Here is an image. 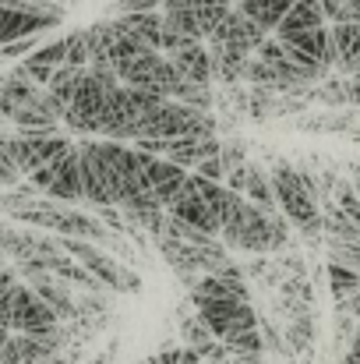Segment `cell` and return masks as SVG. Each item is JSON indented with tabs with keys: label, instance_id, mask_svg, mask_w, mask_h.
I'll return each mask as SVG.
<instances>
[{
	"label": "cell",
	"instance_id": "6da1fadb",
	"mask_svg": "<svg viewBox=\"0 0 360 364\" xmlns=\"http://www.w3.org/2000/svg\"><path fill=\"white\" fill-rule=\"evenodd\" d=\"M223 244L244 255H283L293 247V223L283 213H265L254 202H247L240 191H230V202L223 209Z\"/></svg>",
	"mask_w": 360,
	"mask_h": 364
},
{
	"label": "cell",
	"instance_id": "7a4b0ae2",
	"mask_svg": "<svg viewBox=\"0 0 360 364\" xmlns=\"http://www.w3.org/2000/svg\"><path fill=\"white\" fill-rule=\"evenodd\" d=\"M120 85V75L114 64H89L67 114H64V124L78 134H103V110L110 103V96L117 92Z\"/></svg>",
	"mask_w": 360,
	"mask_h": 364
},
{
	"label": "cell",
	"instance_id": "3957f363",
	"mask_svg": "<svg viewBox=\"0 0 360 364\" xmlns=\"http://www.w3.org/2000/svg\"><path fill=\"white\" fill-rule=\"evenodd\" d=\"M60 247L67 255H75L107 290L114 294H138L141 290V276L127 265H120L114 255H107L103 247H96V241H85V237H60Z\"/></svg>",
	"mask_w": 360,
	"mask_h": 364
},
{
	"label": "cell",
	"instance_id": "277c9868",
	"mask_svg": "<svg viewBox=\"0 0 360 364\" xmlns=\"http://www.w3.org/2000/svg\"><path fill=\"white\" fill-rule=\"evenodd\" d=\"M117 75L124 85L148 89V92H156V96H163V100H173V92H177L180 82H184V78L177 75L173 60H170L166 53H159V50H145V53H138V57L117 64Z\"/></svg>",
	"mask_w": 360,
	"mask_h": 364
},
{
	"label": "cell",
	"instance_id": "5b68a950",
	"mask_svg": "<svg viewBox=\"0 0 360 364\" xmlns=\"http://www.w3.org/2000/svg\"><path fill=\"white\" fill-rule=\"evenodd\" d=\"M28 181L46 198H57V202H67V205L85 202V195H82V170H78V141H75V149H67L53 163H46L36 173H28Z\"/></svg>",
	"mask_w": 360,
	"mask_h": 364
},
{
	"label": "cell",
	"instance_id": "8992f818",
	"mask_svg": "<svg viewBox=\"0 0 360 364\" xmlns=\"http://www.w3.org/2000/svg\"><path fill=\"white\" fill-rule=\"evenodd\" d=\"M166 213H170V216H177V220H184L187 227H195V230H202V234H212V237H219V234H223V220H219V213H216V209L205 202V195L195 188L191 173H187L184 188L166 202Z\"/></svg>",
	"mask_w": 360,
	"mask_h": 364
},
{
	"label": "cell",
	"instance_id": "52a82bcc",
	"mask_svg": "<svg viewBox=\"0 0 360 364\" xmlns=\"http://www.w3.org/2000/svg\"><path fill=\"white\" fill-rule=\"evenodd\" d=\"M14 145H18V166L21 173H36L39 166L53 163L57 156H64L67 149H75L71 138H64L60 131L57 134H43V131H18L14 134Z\"/></svg>",
	"mask_w": 360,
	"mask_h": 364
},
{
	"label": "cell",
	"instance_id": "ba28073f",
	"mask_svg": "<svg viewBox=\"0 0 360 364\" xmlns=\"http://www.w3.org/2000/svg\"><path fill=\"white\" fill-rule=\"evenodd\" d=\"M265 28L258 21H251V14L244 7H230L227 18L216 25V32L209 36V43H219V46H234V50H244V53H258V46L265 43Z\"/></svg>",
	"mask_w": 360,
	"mask_h": 364
},
{
	"label": "cell",
	"instance_id": "9c48e42d",
	"mask_svg": "<svg viewBox=\"0 0 360 364\" xmlns=\"http://www.w3.org/2000/svg\"><path fill=\"white\" fill-rule=\"evenodd\" d=\"M25 283L57 311L60 322H75V318H78V297L71 294V290H75L71 283H64V279L53 276V272H36V276H28Z\"/></svg>",
	"mask_w": 360,
	"mask_h": 364
},
{
	"label": "cell",
	"instance_id": "30bf717a",
	"mask_svg": "<svg viewBox=\"0 0 360 364\" xmlns=\"http://www.w3.org/2000/svg\"><path fill=\"white\" fill-rule=\"evenodd\" d=\"M177 75L184 82H195V85H212V53L205 43H187L180 46L177 53H170Z\"/></svg>",
	"mask_w": 360,
	"mask_h": 364
},
{
	"label": "cell",
	"instance_id": "8fae6325",
	"mask_svg": "<svg viewBox=\"0 0 360 364\" xmlns=\"http://www.w3.org/2000/svg\"><path fill=\"white\" fill-rule=\"evenodd\" d=\"M219 149H223V138L219 134H209V138H177V141L166 145V159L180 163L184 170H195L209 156H219Z\"/></svg>",
	"mask_w": 360,
	"mask_h": 364
},
{
	"label": "cell",
	"instance_id": "7c38bea8",
	"mask_svg": "<svg viewBox=\"0 0 360 364\" xmlns=\"http://www.w3.org/2000/svg\"><path fill=\"white\" fill-rule=\"evenodd\" d=\"M117 25L127 36L141 39L145 46L159 50L163 28H166V14H163V11H127V14H117Z\"/></svg>",
	"mask_w": 360,
	"mask_h": 364
},
{
	"label": "cell",
	"instance_id": "4fadbf2b",
	"mask_svg": "<svg viewBox=\"0 0 360 364\" xmlns=\"http://www.w3.org/2000/svg\"><path fill=\"white\" fill-rule=\"evenodd\" d=\"M209 53H212V82H223V85H237L247 75V64L254 53H244L234 46H219V43H209Z\"/></svg>",
	"mask_w": 360,
	"mask_h": 364
},
{
	"label": "cell",
	"instance_id": "5bb4252c",
	"mask_svg": "<svg viewBox=\"0 0 360 364\" xmlns=\"http://www.w3.org/2000/svg\"><path fill=\"white\" fill-rule=\"evenodd\" d=\"M336 46V71L354 78L360 75V25H329Z\"/></svg>",
	"mask_w": 360,
	"mask_h": 364
},
{
	"label": "cell",
	"instance_id": "9a60e30c",
	"mask_svg": "<svg viewBox=\"0 0 360 364\" xmlns=\"http://www.w3.org/2000/svg\"><path fill=\"white\" fill-rule=\"evenodd\" d=\"M283 43H290V46L304 50V53H307V57H315L322 68L336 71V46H332V28H329V25H318V28L297 32V36H290V39H283Z\"/></svg>",
	"mask_w": 360,
	"mask_h": 364
},
{
	"label": "cell",
	"instance_id": "2e32d148",
	"mask_svg": "<svg viewBox=\"0 0 360 364\" xmlns=\"http://www.w3.org/2000/svg\"><path fill=\"white\" fill-rule=\"evenodd\" d=\"M318 25H329V18H325V11H322V0H293V7H290V14L279 21L276 36H279V39H290V36L307 32V28H318Z\"/></svg>",
	"mask_w": 360,
	"mask_h": 364
},
{
	"label": "cell",
	"instance_id": "e0dca14e",
	"mask_svg": "<svg viewBox=\"0 0 360 364\" xmlns=\"http://www.w3.org/2000/svg\"><path fill=\"white\" fill-rule=\"evenodd\" d=\"M240 7L251 14V21H258L268 36H276V28H279V21L290 14L293 0H244Z\"/></svg>",
	"mask_w": 360,
	"mask_h": 364
},
{
	"label": "cell",
	"instance_id": "ac0fdd59",
	"mask_svg": "<svg viewBox=\"0 0 360 364\" xmlns=\"http://www.w3.org/2000/svg\"><path fill=\"white\" fill-rule=\"evenodd\" d=\"M85 71L89 68H75V64H60L57 71H53V78H50V92L64 103V107H71V100H75V92H78V85H82V78H85Z\"/></svg>",
	"mask_w": 360,
	"mask_h": 364
},
{
	"label": "cell",
	"instance_id": "d6986e66",
	"mask_svg": "<svg viewBox=\"0 0 360 364\" xmlns=\"http://www.w3.org/2000/svg\"><path fill=\"white\" fill-rule=\"evenodd\" d=\"M325 283H329V290H332L336 301H347V297H354L360 290V272L350 269V265L329 262V265H325Z\"/></svg>",
	"mask_w": 360,
	"mask_h": 364
},
{
	"label": "cell",
	"instance_id": "ffe728a7",
	"mask_svg": "<svg viewBox=\"0 0 360 364\" xmlns=\"http://www.w3.org/2000/svg\"><path fill=\"white\" fill-rule=\"evenodd\" d=\"M307 100H318L322 107L343 110V107H350V78H325V82H318V89L307 92Z\"/></svg>",
	"mask_w": 360,
	"mask_h": 364
},
{
	"label": "cell",
	"instance_id": "44dd1931",
	"mask_svg": "<svg viewBox=\"0 0 360 364\" xmlns=\"http://www.w3.org/2000/svg\"><path fill=\"white\" fill-rule=\"evenodd\" d=\"M283 333H286V343H290L293 358H297V354H307V350L315 347V318H311V315L290 318V322L283 326Z\"/></svg>",
	"mask_w": 360,
	"mask_h": 364
},
{
	"label": "cell",
	"instance_id": "7402d4cb",
	"mask_svg": "<svg viewBox=\"0 0 360 364\" xmlns=\"http://www.w3.org/2000/svg\"><path fill=\"white\" fill-rule=\"evenodd\" d=\"M258 329H261V343H265V354H283V358H293L290 343H286V333L268 318V315H258Z\"/></svg>",
	"mask_w": 360,
	"mask_h": 364
},
{
	"label": "cell",
	"instance_id": "603a6c76",
	"mask_svg": "<svg viewBox=\"0 0 360 364\" xmlns=\"http://www.w3.org/2000/svg\"><path fill=\"white\" fill-rule=\"evenodd\" d=\"M329 25H360V0H322Z\"/></svg>",
	"mask_w": 360,
	"mask_h": 364
},
{
	"label": "cell",
	"instance_id": "cb8c5ba5",
	"mask_svg": "<svg viewBox=\"0 0 360 364\" xmlns=\"http://www.w3.org/2000/svg\"><path fill=\"white\" fill-rule=\"evenodd\" d=\"M173 100L195 107V110H212V85H195V82H180V89L173 92Z\"/></svg>",
	"mask_w": 360,
	"mask_h": 364
},
{
	"label": "cell",
	"instance_id": "d4e9b609",
	"mask_svg": "<svg viewBox=\"0 0 360 364\" xmlns=\"http://www.w3.org/2000/svg\"><path fill=\"white\" fill-rule=\"evenodd\" d=\"M325 251H329V262L350 265V269L360 272V241H336V237H325Z\"/></svg>",
	"mask_w": 360,
	"mask_h": 364
},
{
	"label": "cell",
	"instance_id": "484cf974",
	"mask_svg": "<svg viewBox=\"0 0 360 364\" xmlns=\"http://www.w3.org/2000/svg\"><path fill=\"white\" fill-rule=\"evenodd\" d=\"M219 159H223V166H227V173L230 170H237V166H244L251 156H247V141L244 138H223V149H219Z\"/></svg>",
	"mask_w": 360,
	"mask_h": 364
},
{
	"label": "cell",
	"instance_id": "4316f807",
	"mask_svg": "<svg viewBox=\"0 0 360 364\" xmlns=\"http://www.w3.org/2000/svg\"><path fill=\"white\" fill-rule=\"evenodd\" d=\"M28 57H36L39 64H50V68L67 64V36H64V39H53V43H46V46H39V50H32Z\"/></svg>",
	"mask_w": 360,
	"mask_h": 364
},
{
	"label": "cell",
	"instance_id": "83f0119b",
	"mask_svg": "<svg viewBox=\"0 0 360 364\" xmlns=\"http://www.w3.org/2000/svg\"><path fill=\"white\" fill-rule=\"evenodd\" d=\"M14 71H21V75H25L28 82H36V85H43V89H46L57 68H50V64H39L36 57H21V64H18Z\"/></svg>",
	"mask_w": 360,
	"mask_h": 364
},
{
	"label": "cell",
	"instance_id": "f1b7e54d",
	"mask_svg": "<svg viewBox=\"0 0 360 364\" xmlns=\"http://www.w3.org/2000/svg\"><path fill=\"white\" fill-rule=\"evenodd\" d=\"M195 173H202V177H209V181H223V184H227V166H223V159H219V156H209L205 163H198V166H195Z\"/></svg>",
	"mask_w": 360,
	"mask_h": 364
},
{
	"label": "cell",
	"instance_id": "f546056e",
	"mask_svg": "<svg viewBox=\"0 0 360 364\" xmlns=\"http://www.w3.org/2000/svg\"><path fill=\"white\" fill-rule=\"evenodd\" d=\"M234 364H268L265 361V350L261 354H237V358H230Z\"/></svg>",
	"mask_w": 360,
	"mask_h": 364
},
{
	"label": "cell",
	"instance_id": "4dcf8cb0",
	"mask_svg": "<svg viewBox=\"0 0 360 364\" xmlns=\"http://www.w3.org/2000/svg\"><path fill=\"white\" fill-rule=\"evenodd\" d=\"M39 364H71V358L67 354H53V358H46V361H39Z\"/></svg>",
	"mask_w": 360,
	"mask_h": 364
},
{
	"label": "cell",
	"instance_id": "1f68e13d",
	"mask_svg": "<svg viewBox=\"0 0 360 364\" xmlns=\"http://www.w3.org/2000/svg\"><path fill=\"white\" fill-rule=\"evenodd\" d=\"M7 340H11V329H4V326H0V350L7 347Z\"/></svg>",
	"mask_w": 360,
	"mask_h": 364
},
{
	"label": "cell",
	"instance_id": "d6a6232c",
	"mask_svg": "<svg viewBox=\"0 0 360 364\" xmlns=\"http://www.w3.org/2000/svg\"><path fill=\"white\" fill-rule=\"evenodd\" d=\"M350 181H354V188L360 191V166H354V170H350Z\"/></svg>",
	"mask_w": 360,
	"mask_h": 364
},
{
	"label": "cell",
	"instance_id": "836d02e7",
	"mask_svg": "<svg viewBox=\"0 0 360 364\" xmlns=\"http://www.w3.org/2000/svg\"><path fill=\"white\" fill-rule=\"evenodd\" d=\"M32 4H43V7H57L53 0H32Z\"/></svg>",
	"mask_w": 360,
	"mask_h": 364
},
{
	"label": "cell",
	"instance_id": "e575fe53",
	"mask_svg": "<svg viewBox=\"0 0 360 364\" xmlns=\"http://www.w3.org/2000/svg\"><path fill=\"white\" fill-rule=\"evenodd\" d=\"M290 364H307V361H290Z\"/></svg>",
	"mask_w": 360,
	"mask_h": 364
}]
</instances>
